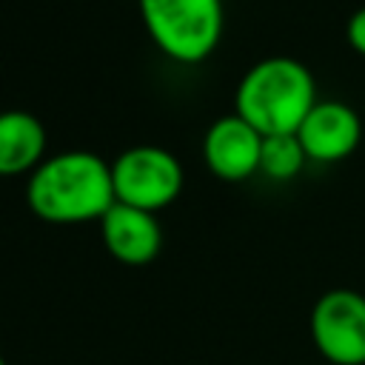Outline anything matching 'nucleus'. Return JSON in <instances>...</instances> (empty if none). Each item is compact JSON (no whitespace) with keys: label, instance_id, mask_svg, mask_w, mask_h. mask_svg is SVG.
<instances>
[{"label":"nucleus","instance_id":"obj_5","mask_svg":"<svg viewBox=\"0 0 365 365\" xmlns=\"http://www.w3.org/2000/svg\"><path fill=\"white\" fill-rule=\"evenodd\" d=\"M308 334L331 365H365V294L354 288L325 291L308 317Z\"/></svg>","mask_w":365,"mask_h":365},{"label":"nucleus","instance_id":"obj_1","mask_svg":"<svg viewBox=\"0 0 365 365\" xmlns=\"http://www.w3.org/2000/svg\"><path fill=\"white\" fill-rule=\"evenodd\" d=\"M29 211L51 225L91 222L114 205L111 163L88 148L46 157L26 182Z\"/></svg>","mask_w":365,"mask_h":365},{"label":"nucleus","instance_id":"obj_4","mask_svg":"<svg viewBox=\"0 0 365 365\" xmlns=\"http://www.w3.org/2000/svg\"><path fill=\"white\" fill-rule=\"evenodd\" d=\"M114 202L143 211L168 208L185 182L180 160L163 145H131L111 163Z\"/></svg>","mask_w":365,"mask_h":365},{"label":"nucleus","instance_id":"obj_8","mask_svg":"<svg viewBox=\"0 0 365 365\" xmlns=\"http://www.w3.org/2000/svg\"><path fill=\"white\" fill-rule=\"evenodd\" d=\"M100 237L108 251L123 265L143 268L157 259L163 248V228L151 211L114 202L100 217Z\"/></svg>","mask_w":365,"mask_h":365},{"label":"nucleus","instance_id":"obj_9","mask_svg":"<svg viewBox=\"0 0 365 365\" xmlns=\"http://www.w3.org/2000/svg\"><path fill=\"white\" fill-rule=\"evenodd\" d=\"M46 125L23 108L0 111V177L31 174L46 160Z\"/></svg>","mask_w":365,"mask_h":365},{"label":"nucleus","instance_id":"obj_11","mask_svg":"<svg viewBox=\"0 0 365 365\" xmlns=\"http://www.w3.org/2000/svg\"><path fill=\"white\" fill-rule=\"evenodd\" d=\"M345 40H348V46H351L356 54L365 57V6L356 9V11L348 17V23H345Z\"/></svg>","mask_w":365,"mask_h":365},{"label":"nucleus","instance_id":"obj_3","mask_svg":"<svg viewBox=\"0 0 365 365\" xmlns=\"http://www.w3.org/2000/svg\"><path fill=\"white\" fill-rule=\"evenodd\" d=\"M151 43L174 63L197 66L222 40V0H137Z\"/></svg>","mask_w":365,"mask_h":365},{"label":"nucleus","instance_id":"obj_7","mask_svg":"<svg viewBox=\"0 0 365 365\" xmlns=\"http://www.w3.org/2000/svg\"><path fill=\"white\" fill-rule=\"evenodd\" d=\"M294 134L311 163H339L359 148L362 120L342 100H317Z\"/></svg>","mask_w":365,"mask_h":365},{"label":"nucleus","instance_id":"obj_12","mask_svg":"<svg viewBox=\"0 0 365 365\" xmlns=\"http://www.w3.org/2000/svg\"><path fill=\"white\" fill-rule=\"evenodd\" d=\"M0 365H9V362H6V359H3V354H0Z\"/></svg>","mask_w":365,"mask_h":365},{"label":"nucleus","instance_id":"obj_2","mask_svg":"<svg viewBox=\"0 0 365 365\" xmlns=\"http://www.w3.org/2000/svg\"><path fill=\"white\" fill-rule=\"evenodd\" d=\"M317 103V83L297 57H262L254 63L234 94V114L254 125L262 137L294 134Z\"/></svg>","mask_w":365,"mask_h":365},{"label":"nucleus","instance_id":"obj_10","mask_svg":"<svg viewBox=\"0 0 365 365\" xmlns=\"http://www.w3.org/2000/svg\"><path fill=\"white\" fill-rule=\"evenodd\" d=\"M308 157L302 151V143L297 134H268L262 137V154H259V174L274 182H288L305 168Z\"/></svg>","mask_w":365,"mask_h":365},{"label":"nucleus","instance_id":"obj_6","mask_svg":"<svg viewBox=\"0 0 365 365\" xmlns=\"http://www.w3.org/2000/svg\"><path fill=\"white\" fill-rule=\"evenodd\" d=\"M262 134L248 125L240 114L217 117L202 137V160L205 168L225 182H242L259 174Z\"/></svg>","mask_w":365,"mask_h":365}]
</instances>
